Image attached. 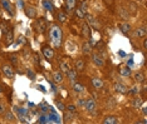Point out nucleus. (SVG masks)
Instances as JSON below:
<instances>
[{
  "label": "nucleus",
  "instance_id": "nucleus-23",
  "mask_svg": "<svg viewBox=\"0 0 147 124\" xmlns=\"http://www.w3.org/2000/svg\"><path fill=\"white\" fill-rule=\"evenodd\" d=\"M67 75H68V80H69V83H71V84H73V83L77 80V72H76V70L71 69L68 73H67Z\"/></svg>",
  "mask_w": 147,
  "mask_h": 124
},
{
  "label": "nucleus",
  "instance_id": "nucleus-27",
  "mask_svg": "<svg viewBox=\"0 0 147 124\" xmlns=\"http://www.w3.org/2000/svg\"><path fill=\"white\" fill-rule=\"evenodd\" d=\"M145 35H146V28L145 26L135 30V36H137V38H143Z\"/></svg>",
  "mask_w": 147,
  "mask_h": 124
},
{
  "label": "nucleus",
  "instance_id": "nucleus-40",
  "mask_svg": "<svg viewBox=\"0 0 147 124\" xmlns=\"http://www.w3.org/2000/svg\"><path fill=\"white\" fill-rule=\"evenodd\" d=\"M129 93H131V94H138V93H140V86L135 85V86H133V88H132V90H131V92H129Z\"/></svg>",
  "mask_w": 147,
  "mask_h": 124
},
{
  "label": "nucleus",
  "instance_id": "nucleus-15",
  "mask_svg": "<svg viewBox=\"0 0 147 124\" xmlns=\"http://www.w3.org/2000/svg\"><path fill=\"white\" fill-rule=\"evenodd\" d=\"M103 124H117L118 123V118L115 115H107L105 119L102 120Z\"/></svg>",
  "mask_w": 147,
  "mask_h": 124
},
{
  "label": "nucleus",
  "instance_id": "nucleus-26",
  "mask_svg": "<svg viewBox=\"0 0 147 124\" xmlns=\"http://www.w3.org/2000/svg\"><path fill=\"white\" fill-rule=\"evenodd\" d=\"M43 8L45 10H48V11H53L54 6H53V3L51 0H43Z\"/></svg>",
  "mask_w": 147,
  "mask_h": 124
},
{
  "label": "nucleus",
  "instance_id": "nucleus-28",
  "mask_svg": "<svg viewBox=\"0 0 147 124\" xmlns=\"http://www.w3.org/2000/svg\"><path fill=\"white\" fill-rule=\"evenodd\" d=\"M26 75H28V79H30L32 82H34V80L36 79V74H35V72H34L33 69H30V68L26 69Z\"/></svg>",
  "mask_w": 147,
  "mask_h": 124
},
{
  "label": "nucleus",
  "instance_id": "nucleus-11",
  "mask_svg": "<svg viewBox=\"0 0 147 124\" xmlns=\"http://www.w3.org/2000/svg\"><path fill=\"white\" fill-rule=\"evenodd\" d=\"M115 92L119 93V94H127V93H128V88H127L125 84H122V83H116L115 84Z\"/></svg>",
  "mask_w": 147,
  "mask_h": 124
},
{
  "label": "nucleus",
  "instance_id": "nucleus-3",
  "mask_svg": "<svg viewBox=\"0 0 147 124\" xmlns=\"http://www.w3.org/2000/svg\"><path fill=\"white\" fill-rule=\"evenodd\" d=\"M4 39H5V45H10L14 42V33L11 28H8V30H4Z\"/></svg>",
  "mask_w": 147,
  "mask_h": 124
},
{
  "label": "nucleus",
  "instance_id": "nucleus-17",
  "mask_svg": "<svg viewBox=\"0 0 147 124\" xmlns=\"http://www.w3.org/2000/svg\"><path fill=\"white\" fill-rule=\"evenodd\" d=\"M119 75L121 76H125V78H128L131 75V68L129 66H121L119 68Z\"/></svg>",
  "mask_w": 147,
  "mask_h": 124
},
{
  "label": "nucleus",
  "instance_id": "nucleus-41",
  "mask_svg": "<svg viewBox=\"0 0 147 124\" xmlns=\"http://www.w3.org/2000/svg\"><path fill=\"white\" fill-rule=\"evenodd\" d=\"M23 43H25V38L24 36H19V39L16 40L15 45H19V44H23Z\"/></svg>",
  "mask_w": 147,
  "mask_h": 124
},
{
  "label": "nucleus",
  "instance_id": "nucleus-22",
  "mask_svg": "<svg viewBox=\"0 0 147 124\" xmlns=\"http://www.w3.org/2000/svg\"><path fill=\"white\" fill-rule=\"evenodd\" d=\"M72 86H73V90H74L76 93H78V94H81V93H83V92H84V89H86L84 86H83V85L81 84V83H77V82L73 83Z\"/></svg>",
  "mask_w": 147,
  "mask_h": 124
},
{
  "label": "nucleus",
  "instance_id": "nucleus-46",
  "mask_svg": "<svg viewBox=\"0 0 147 124\" xmlns=\"http://www.w3.org/2000/svg\"><path fill=\"white\" fill-rule=\"evenodd\" d=\"M3 92H4V86H3L1 83H0V93H3Z\"/></svg>",
  "mask_w": 147,
  "mask_h": 124
},
{
  "label": "nucleus",
  "instance_id": "nucleus-39",
  "mask_svg": "<svg viewBox=\"0 0 147 124\" xmlns=\"http://www.w3.org/2000/svg\"><path fill=\"white\" fill-rule=\"evenodd\" d=\"M76 14H77V16H79V18H82V19H83V18H84V16H86V14H84V13L82 11L81 9H77V10H76Z\"/></svg>",
  "mask_w": 147,
  "mask_h": 124
},
{
  "label": "nucleus",
  "instance_id": "nucleus-45",
  "mask_svg": "<svg viewBox=\"0 0 147 124\" xmlns=\"http://www.w3.org/2000/svg\"><path fill=\"white\" fill-rule=\"evenodd\" d=\"M118 54L121 55V56H126V53H125V52H122V50H119V52H118Z\"/></svg>",
  "mask_w": 147,
  "mask_h": 124
},
{
  "label": "nucleus",
  "instance_id": "nucleus-33",
  "mask_svg": "<svg viewBox=\"0 0 147 124\" xmlns=\"http://www.w3.org/2000/svg\"><path fill=\"white\" fill-rule=\"evenodd\" d=\"M39 108H40L42 113H47V112H48V109H49V105L47 104L45 102H42L40 104H39Z\"/></svg>",
  "mask_w": 147,
  "mask_h": 124
},
{
  "label": "nucleus",
  "instance_id": "nucleus-32",
  "mask_svg": "<svg viewBox=\"0 0 147 124\" xmlns=\"http://www.w3.org/2000/svg\"><path fill=\"white\" fill-rule=\"evenodd\" d=\"M55 107L61 110V112H65V105L63 102H61V100H58V99L55 100Z\"/></svg>",
  "mask_w": 147,
  "mask_h": 124
},
{
  "label": "nucleus",
  "instance_id": "nucleus-36",
  "mask_svg": "<svg viewBox=\"0 0 147 124\" xmlns=\"http://www.w3.org/2000/svg\"><path fill=\"white\" fill-rule=\"evenodd\" d=\"M58 20H59L61 23H64L65 20H67V15H65L63 11H59V13H58Z\"/></svg>",
  "mask_w": 147,
  "mask_h": 124
},
{
  "label": "nucleus",
  "instance_id": "nucleus-44",
  "mask_svg": "<svg viewBox=\"0 0 147 124\" xmlns=\"http://www.w3.org/2000/svg\"><path fill=\"white\" fill-rule=\"evenodd\" d=\"M84 102H86V100L83 99V98H81V99L78 100V105L79 107H84Z\"/></svg>",
  "mask_w": 147,
  "mask_h": 124
},
{
  "label": "nucleus",
  "instance_id": "nucleus-25",
  "mask_svg": "<svg viewBox=\"0 0 147 124\" xmlns=\"http://www.w3.org/2000/svg\"><path fill=\"white\" fill-rule=\"evenodd\" d=\"M4 118L6 122H15V115L13 114V112H10V110L6 109V112L4 113Z\"/></svg>",
  "mask_w": 147,
  "mask_h": 124
},
{
  "label": "nucleus",
  "instance_id": "nucleus-20",
  "mask_svg": "<svg viewBox=\"0 0 147 124\" xmlns=\"http://www.w3.org/2000/svg\"><path fill=\"white\" fill-rule=\"evenodd\" d=\"M92 85L94 86V89H101L103 86V80L101 78H92Z\"/></svg>",
  "mask_w": 147,
  "mask_h": 124
},
{
  "label": "nucleus",
  "instance_id": "nucleus-18",
  "mask_svg": "<svg viewBox=\"0 0 147 124\" xmlns=\"http://www.w3.org/2000/svg\"><path fill=\"white\" fill-rule=\"evenodd\" d=\"M59 68L63 73H68L69 70H71V65H69V63L67 62V60H61V63H59Z\"/></svg>",
  "mask_w": 147,
  "mask_h": 124
},
{
  "label": "nucleus",
  "instance_id": "nucleus-30",
  "mask_svg": "<svg viewBox=\"0 0 147 124\" xmlns=\"http://www.w3.org/2000/svg\"><path fill=\"white\" fill-rule=\"evenodd\" d=\"M142 103H143V99H141V98H135V99H133V102H132V105H133V108L138 109L142 105Z\"/></svg>",
  "mask_w": 147,
  "mask_h": 124
},
{
  "label": "nucleus",
  "instance_id": "nucleus-31",
  "mask_svg": "<svg viewBox=\"0 0 147 124\" xmlns=\"http://www.w3.org/2000/svg\"><path fill=\"white\" fill-rule=\"evenodd\" d=\"M38 123H40V124L48 123V115L44 114V113H42V114L38 117Z\"/></svg>",
  "mask_w": 147,
  "mask_h": 124
},
{
  "label": "nucleus",
  "instance_id": "nucleus-48",
  "mask_svg": "<svg viewBox=\"0 0 147 124\" xmlns=\"http://www.w3.org/2000/svg\"><path fill=\"white\" fill-rule=\"evenodd\" d=\"M0 19H1V11H0Z\"/></svg>",
  "mask_w": 147,
  "mask_h": 124
},
{
  "label": "nucleus",
  "instance_id": "nucleus-14",
  "mask_svg": "<svg viewBox=\"0 0 147 124\" xmlns=\"http://www.w3.org/2000/svg\"><path fill=\"white\" fill-rule=\"evenodd\" d=\"M25 14H26L28 18L34 19L36 16V9L34 8V6H26L25 8Z\"/></svg>",
  "mask_w": 147,
  "mask_h": 124
},
{
  "label": "nucleus",
  "instance_id": "nucleus-2",
  "mask_svg": "<svg viewBox=\"0 0 147 124\" xmlns=\"http://www.w3.org/2000/svg\"><path fill=\"white\" fill-rule=\"evenodd\" d=\"M83 108H84L87 112H89V113L96 112V109H97V103H96V100H94V99H92V98L86 99L84 107H83Z\"/></svg>",
  "mask_w": 147,
  "mask_h": 124
},
{
  "label": "nucleus",
  "instance_id": "nucleus-4",
  "mask_svg": "<svg viewBox=\"0 0 147 124\" xmlns=\"http://www.w3.org/2000/svg\"><path fill=\"white\" fill-rule=\"evenodd\" d=\"M42 53H43V55H44V58L47 60H52L53 58H54V52H53V49L51 48V46H48V45L43 46Z\"/></svg>",
  "mask_w": 147,
  "mask_h": 124
},
{
  "label": "nucleus",
  "instance_id": "nucleus-35",
  "mask_svg": "<svg viewBox=\"0 0 147 124\" xmlns=\"http://www.w3.org/2000/svg\"><path fill=\"white\" fill-rule=\"evenodd\" d=\"M9 58H10V62L13 63V64H14V65H18L19 59H18V56H16L15 54H10V55H9Z\"/></svg>",
  "mask_w": 147,
  "mask_h": 124
},
{
  "label": "nucleus",
  "instance_id": "nucleus-37",
  "mask_svg": "<svg viewBox=\"0 0 147 124\" xmlns=\"http://www.w3.org/2000/svg\"><path fill=\"white\" fill-rule=\"evenodd\" d=\"M6 112V104L3 102H0V114H4Z\"/></svg>",
  "mask_w": 147,
  "mask_h": 124
},
{
  "label": "nucleus",
  "instance_id": "nucleus-29",
  "mask_svg": "<svg viewBox=\"0 0 147 124\" xmlns=\"http://www.w3.org/2000/svg\"><path fill=\"white\" fill-rule=\"evenodd\" d=\"M76 8V0H67V10H68V13L73 11Z\"/></svg>",
  "mask_w": 147,
  "mask_h": 124
},
{
  "label": "nucleus",
  "instance_id": "nucleus-12",
  "mask_svg": "<svg viewBox=\"0 0 147 124\" xmlns=\"http://www.w3.org/2000/svg\"><path fill=\"white\" fill-rule=\"evenodd\" d=\"M92 60H93V63L97 65V66H105V60L102 59V56L99 55V54H97V53H94V54H92Z\"/></svg>",
  "mask_w": 147,
  "mask_h": 124
},
{
  "label": "nucleus",
  "instance_id": "nucleus-42",
  "mask_svg": "<svg viewBox=\"0 0 147 124\" xmlns=\"http://www.w3.org/2000/svg\"><path fill=\"white\" fill-rule=\"evenodd\" d=\"M18 9H24V1L23 0H18Z\"/></svg>",
  "mask_w": 147,
  "mask_h": 124
},
{
  "label": "nucleus",
  "instance_id": "nucleus-16",
  "mask_svg": "<svg viewBox=\"0 0 147 124\" xmlns=\"http://www.w3.org/2000/svg\"><path fill=\"white\" fill-rule=\"evenodd\" d=\"M82 52H83V54H84V55L91 54V53H92V44H91V43H88V42H84V43H83V45H82Z\"/></svg>",
  "mask_w": 147,
  "mask_h": 124
},
{
  "label": "nucleus",
  "instance_id": "nucleus-24",
  "mask_svg": "<svg viewBox=\"0 0 147 124\" xmlns=\"http://www.w3.org/2000/svg\"><path fill=\"white\" fill-rule=\"evenodd\" d=\"M82 33H83V36H84V38H91V26L88 24H83Z\"/></svg>",
  "mask_w": 147,
  "mask_h": 124
},
{
  "label": "nucleus",
  "instance_id": "nucleus-5",
  "mask_svg": "<svg viewBox=\"0 0 147 124\" xmlns=\"http://www.w3.org/2000/svg\"><path fill=\"white\" fill-rule=\"evenodd\" d=\"M35 28H36V30H38L39 33H44L47 30V21H45V19L44 18H39L38 20H36V23H35Z\"/></svg>",
  "mask_w": 147,
  "mask_h": 124
},
{
  "label": "nucleus",
  "instance_id": "nucleus-6",
  "mask_svg": "<svg viewBox=\"0 0 147 124\" xmlns=\"http://www.w3.org/2000/svg\"><path fill=\"white\" fill-rule=\"evenodd\" d=\"M1 72H3V74H4L5 76H8L9 79L14 78V69H13L10 65H3Z\"/></svg>",
  "mask_w": 147,
  "mask_h": 124
},
{
  "label": "nucleus",
  "instance_id": "nucleus-8",
  "mask_svg": "<svg viewBox=\"0 0 147 124\" xmlns=\"http://www.w3.org/2000/svg\"><path fill=\"white\" fill-rule=\"evenodd\" d=\"M48 115V123H62V118L57 114V112H51Z\"/></svg>",
  "mask_w": 147,
  "mask_h": 124
},
{
  "label": "nucleus",
  "instance_id": "nucleus-21",
  "mask_svg": "<svg viewBox=\"0 0 147 124\" xmlns=\"http://www.w3.org/2000/svg\"><path fill=\"white\" fill-rule=\"evenodd\" d=\"M53 80H54V83H57V84H61V83H63V80H64L63 74L59 72H54L53 73Z\"/></svg>",
  "mask_w": 147,
  "mask_h": 124
},
{
  "label": "nucleus",
  "instance_id": "nucleus-13",
  "mask_svg": "<svg viewBox=\"0 0 147 124\" xmlns=\"http://www.w3.org/2000/svg\"><path fill=\"white\" fill-rule=\"evenodd\" d=\"M133 79H135L136 83H138V84H142V83H145L146 76H145V74H143L142 72H137V73L133 74Z\"/></svg>",
  "mask_w": 147,
  "mask_h": 124
},
{
  "label": "nucleus",
  "instance_id": "nucleus-38",
  "mask_svg": "<svg viewBox=\"0 0 147 124\" xmlns=\"http://www.w3.org/2000/svg\"><path fill=\"white\" fill-rule=\"evenodd\" d=\"M34 63L35 65H40V56H39V54H34Z\"/></svg>",
  "mask_w": 147,
  "mask_h": 124
},
{
  "label": "nucleus",
  "instance_id": "nucleus-19",
  "mask_svg": "<svg viewBox=\"0 0 147 124\" xmlns=\"http://www.w3.org/2000/svg\"><path fill=\"white\" fill-rule=\"evenodd\" d=\"M118 26H119V30H121L125 35H127L129 32H131V25H129L128 23H121Z\"/></svg>",
  "mask_w": 147,
  "mask_h": 124
},
{
  "label": "nucleus",
  "instance_id": "nucleus-1",
  "mask_svg": "<svg viewBox=\"0 0 147 124\" xmlns=\"http://www.w3.org/2000/svg\"><path fill=\"white\" fill-rule=\"evenodd\" d=\"M49 36L51 40L53 42V45L55 48H59L62 45V40H63V30L61 26L58 25H52L49 29Z\"/></svg>",
  "mask_w": 147,
  "mask_h": 124
},
{
  "label": "nucleus",
  "instance_id": "nucleus-10",
  "mask_svg": "<svg viewBox=\"0 0 147 124\" xmlns=\"http://www.w3.org/2000/svg\"><path fill=\"white\" fill-rule=\"evenodd\" d=\"M74 70L77 73H79V72H83L86 68V63H84V60L83 59H76L74 60Z\"/></svg>",
  "mask_w": 147,
  "mask_h": 124
},
{
  "label": "nucleus",
  "instance_id": "nucleus-9",
  "mask_svg": "<svg viewBox=\"0 0 147 124\" xmlns=\"http://www.w3.org/2000/svg\"><path fill=\"white\" fill-rule=\"evenodd\" d=\"M13 110H14V113L16 115H18V118L19 117H25V115H28V113H29V109H26V108H23V107H14L13 108Z\"/></svg>",
  "mask_w": 147,
  "mask_h": 124
},
{
  "label": "nucleus",
  "instance_id": "nucleus-47",
  "mask_svg": "<svg viewBox=\"0 0 147 124\" xmlns=\"http://www.w3.org/2000/svg\"><path fill=\"white\" fill-rule=\"evenodd\" d=\"M143 49H145V50H146V39H145V40H143Z\"/></svg>",
  "mask_w": 147,
  "mask_h": 124
},
{
  "label": "nucleus",
  "instance_id": "nucleus-43",
  "mask_svg": "<svg viewBox=\"0 0 147 124\" xmlns=\"http://www.w3.org/2000/svg\"><path fill=\"white\" fill-rule=\"evenodd\" d=\"M36 88H38L39 90H40L42 93H47V89H45V88H44V86H43V85H36Z\"/></svg>",
  "mask_w": 147,
  "mask_h": 124
},
{
  "label": "nucleus",
  "instance_id": "nucleus-7",
  "mask_svg": "<svg viewBox=\"0 0 147 124\" xmlns=\"http://www.w3.org/2000/svg\"><path fill=\"white\" fill-rule=\"evenodd\" d=\"M0 3H1L3 9H4L6 13H9V15H10V16L14 15V10H13V6L10 5L9 0H0Z\"/></svg>",
  "mask_w": 147,
  "mask_h": 124
},
{
  "label": "nucleus",
  "instance_id": "nucleus-34",
  "mask_svg": "<svg viewBox=\"0 0 147 124\" xmlns=\"http://www.w3.org/2000/svg\"><path fill=\"white\" fill-rule=\"evenodd\" d=\"M68 109L69 113H72V114H77V107L73 105V104H68V107H65V110Z\"/></svg>",
  "mask_w": 147,
  "mask_h": 124
}]
</instances>
